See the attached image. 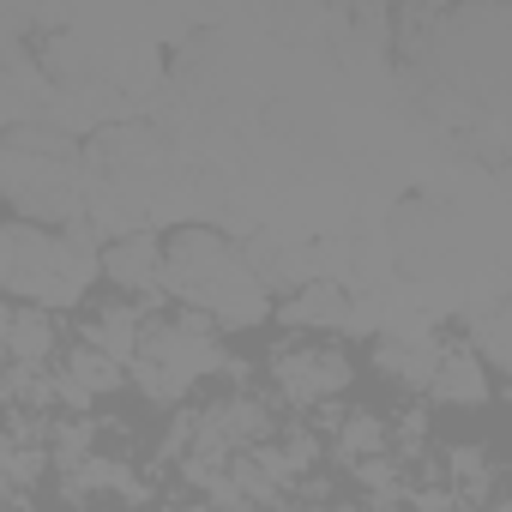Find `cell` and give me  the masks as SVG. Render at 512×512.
<instances>
[{
    "mask_svg": "<svg viewBox=\"0 0 512 512\" xmlns=\"http://www.w3.org/2000/svg\"><path fill=\"white\" fill-rule=\"evenodd\" d=\"M0 193L31 217H79L85 205V181H79V157L61 133H7L0 139Z\"/></svg>",
    "mask_w": 512,
    "mask_h": 512,
    "instance_id": "obj_3",
    "label": "cell"
},
{
    "mask_svg": "<svg viewBox=\"0 0 512 512\" xmlns=\"http://www.w3.org/2000/svg\"><path fill=\"white\" fill-rule=\"evenodd\" d=\"M0 356H7V314H0Z\"/></svg>",
    "mask_w": 512,
    "mask_h": 512,
    "instance_id": "obj_13",
    "label": "cell"
},
{
    "mask_svg": "<svg viewBox=\"0 0 512 512\" xmlns=\"http://www.w3.org/2000/svg\"><path fill=\"white\" fill-rule=\"evenodd\" d=\"M97 266H103L121 290H157V284H163V247H157L151 235H121Z\"/></svg>",
    "mask_w": 512,
    "mask_h": 512,
    "instance_id": "obj_6",
    "label": "cell"
},
{
    "mask_svg": "<svg viewBox=\"0 0 512 512\" xmlns=\"http://www.w3.org/2000/svg\"><path fill=\"white\" fill-rule=\"evenodd\" d=\"M97 278V229L73 223L67 235H43L31 223H0V290H19L31 302L67 308Z\"/></svg>",
    "mask_w": 512,
    "mask_h": 512,
    "instance_id": "obj_1",
    "label": "cell"
},
{
    "mask_svg": "<svg viewBox=\"0 0 512 512\" xmlns=\"http://www.w3.org/2000/svg\"><path fill=\"white\" fill-rule=\"evenodd\" d=\"M428 386H440V398H452V404H482V398H488L482 362H476L470 350H440V368H434Z\"/></svg>",
    "mask_w": 512,
    "mask_h": 512,
    "instance_id": "obj_8",
    "label": "cell"
},
{
    "mask_svg": "<svg viewBox=\"0 0 512 512\" xmlns=\"http://www.w3.org/2000/svg\"><path fill=\"white\" fill-rule=\"evenodd\" d=\"M163 278L193 302L205 308L211 320L223 326H253V320H266V284L247 272L241 253L223 247V235L211 229H187L175 235V247L163 253Z\"/></svg>",
    "mask_w": 512,
    "mask_h": 512,
    "instance_id": "obj_2",
    "label": "cell"
},
{
    "mask_svg": "<svg viewBox=\"0 0 512 512\" xmlns=\"http://www.w3.org/2000/svg\"><path fill=\"white\" fill-rule=\"evenodd\" d=\"M55 350V320L43 308H25V314H7V356L13 362H43Z\"/></svg>",
    "mask_w": 512,
    "mask_h": 512,
    "instance_id": "obj_9",
    "label": "cell"
},
{
    "mask_svg": "<svg viewBox=\"0 0 512 512\" xmlns=\"http://www.w3.org/2000/svg\"><path fill=\"white\" fill-rule=\"evenodd\" d=\"M139 320L127 314V308H115V314H103L97 326H91V344L85 350H97L103 362H133V350H139Z\"/></svg>",
    "mask_w": 512,
    "mask_h": 512,
    "instance_id": "obj_11",
    "label": "cell"
},
{
    "mask_svg": "<svg viewBox=\"0 0 512 512\" xmlns=\"http://www.w3.org/2000/svg\"><path fill=\"white\" fill-rule=\"evenodd\" d=\"M284 320H290V326H350V308H344V296H338L332 284H308V290L284 308Z\"/></svg>",
    "mask_w": 512,
    "mask_h": 512,
    "instance_id": "obj_10",
    "label": "cell"
},
{
    "mask_svg": "<svg viewBox=\"0 0 512 512\" xmlns=\"http://www.w3.org/2000/svg\"><path fill=\"white\" fill-rule=\"evenodd\" d=\"M133 368H139V386L145 392L175 398V392H187L193 374L223 368V356L211 350V326L205 320H163V326H145L139 332Z\"/></svg>",
    "mask_w": 512,
    "mask_h": 512,
    "instance_id": "obj_4",
    "label": "cell"
},
{
    "mask_svg": "<svg viewBox=\"0 0 512 512\" xmlns=\"http://www.w3.org/2000/svg\"><path fill=\"white\" fill-rule=\"evenodd\" d=\"M362 446H368V452H380V422H374V416H356V422H350L344 452H362Z\"/></svg>",
    "mask_w": 512,
    "mask_h": 512,
    "instance_id": "obj_12",
    "label": "cell"
},
{
    "mask_svg": "<svg viewBox=\"0 0 512 512\" xmlns=\"http://www.w3.org/2000/svg\"><path fill=\"white\" fill-rule=\"evenodd\" d=\"M278 380L290 386V398H326L350 380V368L338 350H290L278 356Z\"/></svg>",
    "mask_w": 512,
    "mask_h": 512,
    "instance_id": "obj_5",
    "label": "cell"
},
{
    "mask_svg": "<svg viewBox=\"0 0 512 512\" xmlns=\"http://www.w3.org/2000/svg\"><path fill=\"white\" fill-rule=\"evenodd\" d=\"M374 362H380L386 374H398L404 386H428L434 368H440V344H434L428 332H392V338H380Z\"/></svg>",
    "mask_w": 512,
    "mask_h": 512,
    "instance_id": "obj_7",
    "label": "cell"
}]
</instances>
